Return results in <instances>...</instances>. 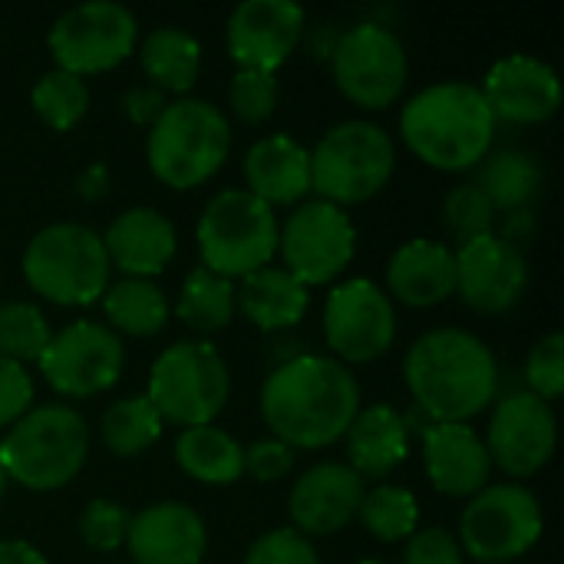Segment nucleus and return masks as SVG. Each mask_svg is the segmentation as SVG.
<instances>
[{"label": "nucleus", "instance_id": "8", "mask_svg": "<svg viewBox=\"0 0 564 564\" xmlns=\"http://www.w3.org/2000/svg\"><path fill=\"white\" fill-rule=\"evenodd\" d=\"M393 139L364 119L340 122L321 135L311 152V192L330 205H357L373 198L393 175Z\"/></svg>", "mask_w": 564, "mask_h": 564}, {"label": "nucleus", "instance_id": "33", "mask_svg": "<svg viewBox=\"0 0 564 564\" xmlns=\"http://www.w3.org/2000/svg\"><path fill=\"white\" fill-rule=\"evenodd\" d=\"M99 433L109 453L139 456L162 436V416L149 403V397H126L102 413Z\"/></svg>", "mask_w": 564, "mask_h": 564}, {"label": "nucleus", "instance_id": "35", "mask_svg": "<svg viewBox=\"0 0 564 564\" xmlns=\"http://www.w3.org/2000/svg\"><path fill=\"white\" fill-rule=\"evenodd\" d=\"M357 516L367 525V532L380 542H403L420 525L416 496L400 486H377L373 492H364Z\"/></svg>", "mask_w": 564, "mask_h": 564}, {"label": "nucleus", "instance_id": "23", "mask_svg": "<svg viewBox=\"0 0 564 564\" xmlns=\"http://www.w3.org/2000/svg\"><path fill=\"white\" fill-rule=\"evenodd\" d=\"M175 245L178 241L172 221L155 208H129L102 235L109 264H116L126 278L142 281H149L172 261Z\"/></svg>", "mask_w": 564, "mask_h": 564}, {"label": "nucleus", "instance_id": "46", "mask_svg": "<svg viewBox=\"0 0 564 564\" xmlns=\"http://www.w3.org/2000/svg\"><path fill=\"white\" fill-rule=\"evenodd\" d=\"M337 26L334 23H317V26H311V30H304V43H307V50H311V56L314 59H330L334 56V46H337Z\"/></svg>", "mask_w": 564, "mask_h": 564}, {"label": "nucleus", "instance_id": "14", "mask_svg": "<svg viewBox=\"0 0 564 564\" xmlns=\"http://www.w3.org/2000/svg\"><path fill=\"white\" fill-rule=\"evenodd\" d=\"M284 271L304 288L334 281L357 251V228L350 215L330 202H304L278 235Z\"/></svg>", "mask_w": 564, "mask_h": 564}, {"label": "nucleus", "instance_id": "27", "mask_svg": "<svg viewBox=\"0 0 564 564\" xmlns=\"http://www.w3.org/2000/svg\"><path fill=\"white\" fill-rule=\"evenodd\" d=\"M235 304L254 327L278 334V330L301 324V317L307 314V304H311V291L284 268L268 264V268L248 274L241 281V288H235Z\"/></svg>", "mask_w": 564, "mask_h": 564}, {"label": "nucleus", "instance_id": "36", "mask_svg": "<svg viewBox=\"0 0 564 564\" xmlns=\"http://www.w3.org/2000/svg\"><path fill=\"white\" fill-rule=\"evenodd\" d=\"M50 337V324L36 304L13 301L0 307V357L23 367L26 360H40Z\"/></svg>", "mask_w": 564, "mask_h": 564}, {"label": "nucleus", "instance_id": "21", "mask_svg": "<svg viewBox=\"0 0 564 564\" xmlns=\"http://www.w3.org/2000/svg\"><path fill=\"white\" fill-rule=\"evenodd\" d=\"M126 545L132 564H202L208 535L185 502H155L129 519Z\"/></svg>", "mask_w": 564, "mask_h": 564}, {"label": "nucleus", "instance_id": "19", "mask_svg": "<svg viewBox=\"0 0 564 564\" xmlns=\"http://www.w3.org/2000/svg\"><path fill=\"white\" fill-rule=\"evenodd\" d=\"M482 96L496 122L535 126L558 112L562 79L549 63L525 56V53H512V56H502L489 69Z\"/></svg>", "mask_w": 564, "mask_h": 564}, {"label": "nucleus", "instance_id": "9", "mask_svg": "<svg viewBox=\"0 0 564 564\" xmlns=\"http://www.w3.org/2000/svg\"><path fill=\"white\" fill-rule=\"evenodd\" d=\"M228 390L231 377L221 354L205 340H182L162 350L152 364L145 397L162 423L169 420L182 430H195L212 426L228 403Z\"/></svg>", "mask_w": 564, "mask_h": 564}, {"label": "nucleus", "instance_id": "2", "mask_svg": "<svg viewBox=\"0 0 564 564\" xmlns=\"http://www.w3.org/2000/svg\"><path fill=\"white\" fill-rule=\"evenodd\" d=\"M403 377L430 423H466L482 413L499 390L492 350L459 327L423 334L403 360Z\"/></svg>", "mask_w": 564, "mask_h": 564}, {"label": "nucleus", "instance_id": "41", "mask_svg": "<svg viewBox=\"0 0 564 564\" xmlns=\"http://www.w3.org/2000/svg\"><path fill=\"white\" fill-rule=\"evenodd\" d=\"M245 564H321L317 562V552L314 545L294 532V529H274V532H264L251 549H248V558Z\"/></svg>", "mask_w": 564, "mask_h": 564}, {"label": "nucleus", "instance_id": "5", "mask_svg": "<svg viewBox=\"0 0 564 564\" xmlns=\"http://www.w3.org/2000/svg\"><path fill=\"white\" fill-rule=\"evenodd\" d=\"M231 129L208 99H175L152 122L145 155L149 169L169 188H195L208 182L228 159Z\"/></svg>", "mask_w": 564, "mask_h": 564}, {"label": "nucleus", "instance_id": "24", "mask_svg": "<svg viewBox=\"0 0 564 564\" xmlns=\"http://www.w3.org/2000/svg\"><path fill=\"white\" fill-rule=\"evenodd\" d=\"M387 288L406 307L443 304L456 291V251L430 238L400 245L387 264Z\"/></svg>", "mask_w": 564, "mask_h": 564}, {"label": "nucleus", "instance_id": "6", "mask_svg": "<svg viewBox=\"0 0 564 564\" xmlns=\"http://www.w3.org/2000/svg\"><path fill=\"white\" fill-rule=\"evenodd\" d=\"M109 258L102 248V235L86 225L59 221L36 238H30L23 251L26 284L63 307H86L109 288Z\"/></svg>", "mask_w": 564, "mask_h": 564}, {"label": "nucleus", "instance_id": "20", "mask_svg": "<svg viewBox=\"0 0 564 564\" xmlns=\"http://www.w3.org/2000/svg\"><path fill=\"white\" fill-rule=\"evenodd\" d=\"M364 502V479L340 463H324L307 469L288 499V512L294 532L307 535H334L354 522Z\"/></svg>", "mask_w": 564, "mask_h": 564}, {"label": "nucleus", "instance_id": "12", "mask_svg": "<svg viewBox=\"0 0 564 564\" xmlns=\"http://www.w3.org/2000/svg\"><path fill=\"white\" fill-rule=\"evenodd\" d=\"M139 40V23L129 7L112 0H89L50 26V53L56 69L86 76L119 66Z\"/></svg>", "mask_w": 564, "mask_h": 564}, {"label": "nucleus", "instance_id": "45", "mask_svg": "<svg viewBox=\"0 0 564 564\" xmlns=\"http://www.w3.org/2000/svg\"><path fill=\"white\" fill-rule=\"evenodd\" d=\"M122 109L135 126H152L165 109V93L155 86H132L122 96Z\"/></svg>", "mask_w": 564, "mask_h": 564}, {"label": "nucleus", "instance_id": "3", "mask_svg": "<svg viewBox=\"0 0 564 564\" xmlns=\"http://www.w3.org/2000/svg\"><path fill=\"white\" fill-rule=\"evenodd\" d=\"M400 129L416 159L443 172L479 165L496 139V119L482 89L456 79L420 89L403 106Z\"/></svg>", "mask_w": 564, "mask_h": 564}, {"label": "nucleus", "instance_id": "11", "mask_svg": "<svg viewBox=\"0 0 564 564\" xmlns=\"http://www.w3.org/2000/svg\"><path fill=\"white\" fill-rule=\"evenodd\" d=\"M459 539L476 562H516L542 539V506L525 486L516 482L486 486L466 506L459 522Z\"/></svg>", "mask_w": 564, "mask_h": 564}, {"label": "nucleus", "instance_id": "22", "mask_svg": "<svg viewBox=\"0 0 564 564\" xmlns=\"http://www.w3.org/2000/svg\"><path fill=\"white\" fill-rule=\"evenodd\" d=\"M423 463L433 489L453 499H473L486 489L492 473L486 443L466 423L423 426Z\"/></svg>", "mask_w": 564, "mask_h": 564}, {"label": "nucleus", "instance_id": "15", "mask_svg": "<svg viewBox=\"0 0 564 564\" xmlns=\"http://www.w3.org/2000/svg\"><path fill=\"white\" fill-rule=\"evenodd\" d=\"M324 334L347 364H370L393 347L397 314L390 297L367 278L344 281L330 291L324 307Z\"/></svg>", "mask_w": 564, "mask_h": 564}, {"label": "nucleus", "instance_id": "28", "mask_svg": "<svg viewBox=\"0 0 564 564\" xmlns=\"http://www.w3.org/2000/svg\"><path fill=\"white\" fill-rule=\"evenodd\" d=\"M175 463L185 476L205 486H231L245 476V449L218 426L182 430L175 443Z\"/></svg>", "mask_w": 564, "mask_h": 564}, {"label": "nucleus", "instance_id": "48", "mask_svg": "<svg viewBox=\"0 0 564 564\" xmlns=\"http://www.w3.org/2000/svg\"><path fill=\"white\" fill-rule=\"evenodd\" d=\"M7 482H10V479H7V473H3V466H0V499H3V492H7Z\"/></svg>", "mask_w": 564, "mask_h": 564}, {"label": "nucleus", "instance_id": "47", "mask_svg": "<svg viewBox=\"0 0 564 564\" xmlns=\"http://www.w3.org/2000/svg\"><path fill=\"white\" fill-rule=\"evenodd\" d=\"M0 564H46V558L33 545L7 539V542H0Z\"/></svg>", "mask_w": 564, "mask_h": 564}, {"label": "nucleus", "instance_id": "30", "mask_svg": "<svg viewBox=\"0 0 564 564\" xmlns=\"http://www.w3.org/2000/svg\"><path fill=\"white\" fill-rule=\"evenodd\" d=\"M102 311L109 317V330L129 337H152L169 321V301L159 284L142 278H122L102 291Z\"/></svg>", "mask_w": 564, "mask_h": 564}, {"label": "nucleus", "instance_id": "13", "mask_svg": "<svg viewBox=\"0 0 564 564\" xmlns=\"http://www.w3.org/2000/svg\"><path fill=\"white\" fill-rule=\"evenodd\" d=\"M122 360L126 350L119 334L96 321H76L50 337L36 367L56 393L83 400L116 387Z\"/></svg>", "mask_w": 564, "mask_h": 564}, {"label": "nucleus", "instance_id": "40", "mask_svg": "<svg viewBox=\"0 0 564 564\" xmlns=\"http://www.w3.org/2000/svg\"><path fill=\"white\" fill-rule=\"evenodd\" d=\"M129 516L109 499H93L79 516V539L96 552H116L126 542Z\"/></svg>", "mask_w": 564, "mask_h": 564}, {"label": "nucleus", "instance_id": "42", "mask_svg": "<svg viewBox=\"0 0 564 564\" xmlns=\"http://www.w3.org/2000/svg\"><path fill=\"white\" fill-rule=\"evenodd\" d=\"M30 403H33V380H30V373L20 364L0 357V430L13 426L30 410Z\"/></svg>", "mask_w": 564, "mask_h": 564}, {"label": "nucleus", "instance_id": "18", "mask_svg": "<svg viewBox=\"0 0 564 564\" xmlns=\"http://www.w3.org/2000/svg\"><path fill=\"white\" fill-rule=\"evenodd\" d=\"M304 36V10L294 0H245L228 17V53L238 69L274 73Z\"/></svg>", "mask_w": 564, "mask_h": 564}, {"label": "nucleus", "instance_id": "32", "mask_svg": "<svg viewBox=\"0 0 564 564\" xmlns=\"http://www.w3.org/2000/svg\"><path fill=\"white\" fill-rule=\"evenodd\" d=\"M235 311H238L235 284L228 278L212 274L208 268L188 271L182 294H178V307H175L182 324H188L198 334H218L231 324Z\"/></svg>", "mask_w": 564, "mask_h": 564}, {"label": "nucleus", "instance_id": "43", "mask_svg": "<svg viewBox=\"0 0 564 564\" xmlns=\"http://www.w3.org/2000/svg\"><path fill=\"white\" fill-rule=\"evenodd\" d=\"M403 564H463L459 539L446 529H420L406 542Z\"/></svg>", "mask_w": 564, "mask_h": 564}, {"label": "nucleus", "instance_id": "34", "mask_svg": "<svg viewBox=\"0 0 564 564\" xmlns=\"http://www.w3.org/2000/svg\"><path fill=\"white\" fill-rule=\"evenodd\" d=\"M30 102L36 109V116L50 126V129H73L86 109H89V86L83 76L66 73V69H50L36 79Z\"/></svg>", "mask_w": 564, "mask_h": 564}, {"label": "nucleus", "instance_id": "39", "mask_svg": "<svg viewBox=\"0 0 564 564\" xmlns=\"http://www.w3.org/2000/svg\"><path fill=\"white\" fill-rule=\"evenodd\" d=\"M525 383L529 393L552 403L564 393V334H545L525 360Z\"/></svg>", "mask_w": 564, "mask_h": 564}, {"label": "nucleus", "instance_id": "38", "mask_svg": "<svg viewBox=\"0 0 564 564\" xmlns=\"http://www.w3.org/2000/svg\"><path fill=\"white\" fill-rule=\"evenodd\" d=\"M228 102L235 109V116L248 126L264 122L274 106H278V79L274 73H261V69H238L231 86H228Z\"/></svg>", "mask_w": 564, "mask_h": 564}, {"label": "nucleus", "instance_id": "49", "mask_svg": "<svg viewBox=\"0 0 564 564\" xmlns=\"http://www.w3.org/2000/svg\"><path fill=\"white\" fill-rule=\"evenodd\" d=\"M360 564H380V562H360Z\"/></svg>", "mask_w": 564, "mask_h": 564}, {"label": "nucleus", "instance_id": "17", "mask_svg": "<svg viewBox=\"0 0 564 564\" xmlns=\"http://www.w3.org/2000/svg\"><path fill=\"white\" fill-rule=\"evenodd\" d=\"M529 288L525 254L499 235H482L456 254V291L479 314L512 311Z\"/></svg>", "mask_w": 564, "mask_h": 564}, {"label": "nucleus", "instance_id": "4", "mask_svg": "<svg viewBox=\"0 0 564 564\" xmlns=\"http://www.w3.org/2000/svg\"><path fill=\"white\" fill-rule=\"evenodd\" d=\"M89 456V430L83 416L63 403L26 410L0 443V466L7 479L50 492L73 482Z\"/></svg>", "mask_w": 564, "mask_h": 564}, {"label": "nucleus", "instance_id": "44", "mask_svg": "<svg viewBox=\"0 0 564 564\" xmlns=\"http://www.w3.org/2000/svg\"><path fill=\"white\" fill-rule=\"evenodd\" d=\"M245 469L258 482H278L294 469V449L284 446L281 440H258L245 449Z\"/></svg>", "mask_w": 564, "mask_h": 564}, {"label": "nucleus", "instance_id": "26", "mask_svg": "<svg viewBox=\"0 0 564 564\" xmlns=\"http://www.w3.org/2000/svg\"><path fill=\"white\" fill-rule=\"evenodd\" d=\"M410 453L406 420L393 406H367L347 430V456L350 469L360 479L390 476Z\"/></svg>", "mask_w": 564, "mask_h": 564}, {"label": "nucleus", "instance_id": "1", "mask_svg": "<svg viewBox=\"0 0 564 564\" xmlns=\"http://www.w3.org/2000/svg\"><path fill=\"white\" fill-rule=\"evenodd\" d=\"M261 413L291 449H324L347 436L360 413V387L347 364L301 354L278 364L261 387Z\"/></svg>", "mask_w": 564, "mask_h": 564}, {"label": "nucleus", "instance_id": "7", "mask_svg": "<svg viewBox=\"0 0 564 564\" xmlns=\"http://www.w3.org/2000/svg\"><path fill=\"white\" fill-rule=\"evenodd\" d=\"M278 218L274 208L254 198L248 188L218 192L198 218V251L202 268L221 278H248L278 251Z\"/></svg>", "mask_w": 564, "mask_h": 564}, {"label": "nucleus", "instance_id": "31", "mask_svg": "<svg viewBox=\"0 0 564 564\" xmlns=\"http://www.w3.org/2000/svg\"><path fill=\"white\" fill-rule=\"evenodd\" d=\"M492 208L502 212H522L532 195L542 185V172L535 165V159L522 149H502L492 152L479 162L476 182H473Z\"/></svg>", "mask_w": 564, "mask_h": 564}, {"label": "nucleus", "instance_id": "10", "mask_svg": "<svg viewBox=\"0 0 564 564\" xmlns=\"http://www.w3.org/2000/svg\"><path fill=\"white\" fill-rule=\"evenodd\" d=\"M330 69L350 102L364 109H387L400 99L406 86L410 59L390 26L367 20L337 36Z\"/></svg>", "mask_w": 564, "mask_h": 564}, {"label": "nucleus", "instance_id": "29", "mask_svg": "<svg viewBox=\"0 0 564 564\" xmlns=\"http://www.w3.org/2000/svg\"><path fill=\"white\" fill-rule=\"evenodd\" d=\"M202 43L182 26H155L142 40V69L155 89L188 93L198 79Z\"/></svg>", "mask_w": 564, "mask_h": 564}, {"label": "nucleus", "instance_id": "16", "mask_svg": "<svg viewBox=\"0 0 564 564\" xmlns=\"http://www.w3.org/2000/svg\"><path fill=\"white\" fill-rule=\"evenodd\" d=\"M558 443V423L552 413V403L539 400L529 390L509 393L499 400L492 423H489V459L506 476H535L555 453Z\"/></svg>", "mask_w": 564, "mask_h": 564}, {"label": "nucleus", "instance_id": "25", "mask_svg": "<svg viewBox=\"0 0 564 564\" xmlns=\"http://www.w3.org/2000/svg\"><path fill=\"white\" fill-rule=\"evenodd\" d=\"M245 178L264 205H294L311 192V152L291 135H264L245 155Z\"/></svg>", "mask_w": 564, "mask_h": 564}, {"label": "nucleus", "instance_id": "37", "mask_svg": "<svg viewBox=\"0 0 564 564\" xmlns=\"http://www.w3.org/2000/svg\"><path fill=\"white\" fill-rule=\"evenodd\" d=\"M492 221H496V208L473 182L456 185L443 202V225L459 241V248L482 235H492Z\"/></svg>", "mask_w": 564, "mask_h": 564}]
</instances>
